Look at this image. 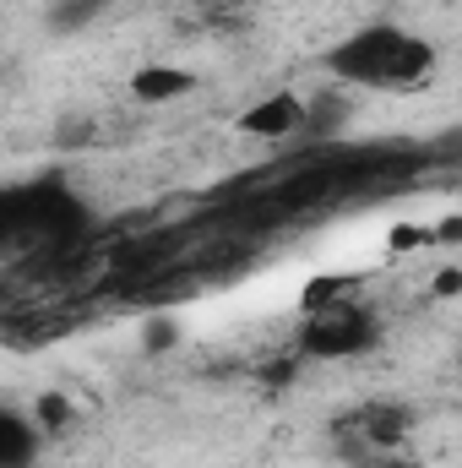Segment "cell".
Wrapping results in <instances>:
<instances>
[{
    "mask_svg": "<svg viewBox=\"0 0 462 468\" xmlns=\"http://www.w3.org/2000/svg\"><path fill=\"white\" fill-rule=\"evenodd\" d=\"M436 44L419 38L414 27H397V22H370V27H353L348 38H338L321 66L327 77H338L343 88H375V93H397V88H414L436 71Z\"/></svg>",
    "mask_w": 462,
    "mask_h": 468,
    "instance_id": "cell-1",
    "label": "cell"
},
{
    "mask_svg": "<svg viewBox=\"0 0 462 468\" xmlns=\"http://www.w3.org/2000/svg\"><path fill=\"white\" fill-rule=\"evenodd\" d=\"M375 344H381V322L359 300H338V305L305 311V322L294 333V349L305 354V359H359Z\"/></svg>",
    "mask_w": 462,
    "mask_h": 468,
    "instance_id": "cell-2",
    "label": "cell"
},
{
    "mask_svg": "<svg viewBox=\"0 0 462 468\" xmlns=\"http://www.w3.org/2000/svg\"><path fill=\"white\" fill-rule=\"evenodd\" d=\"M245 136H261V142H283V136H299L305 131V99L299 93H267L261 104H250L239 115Z\"/></svg>",
    "mask_w": 462,
    "mask_h": 468,
    "instance_id": "cell-3",
    "label": "cell"
},
{
    "mask_svg": "<svg viewBox=\"0 0 462 468\" xmlns=\"http://www.w3.org/2000/svg\"><path fill=\"white\" fill-rule=\"evenodd\" d=\"M185 93H196V77L185 66H136L131 71V99L136 104H174Z\"/></svg>",
    "mask_w": 462,
    "mask_h": 468,
    "instance_id": "cell-4",
    "label": "cell"
},
{
    "mask_svg": "<svg viewBox=\"0 0 462 468\" xmlns=\"http://www.w3.org/2000/svg\"><path fill=\"white\" fill-rule=\"evenodd\" d=\"M44 452V425H33L22 409L0 414V468H33Z\"/></svg>",
    "mask_w": 462,
    "mask_h": 468,
    "instance_id": "cell-5",
    "label": "cell"
},
{
    "mask_svg": "<svg viewBox=\"0 0 462 468\" xmlns=\"http://www.w3.org/2000/svg\"><path fill=\"white\" fill-rule=\"evenodd\" d=\"M104 11H110V0H49L44 27H49V33H82V27H93Z\"/></svg>",
    "mask_w": 462,
    "mask_h": 468,
    "instance_id": "cell-6",
    "label": "cell"
},
{
    "mask_svg": "<svg viewBox=\"0 0 462 468\" xmlns=\"http://www.w3.org/2000/svg\"><path fill=\"white\" fill-rule=\"evenodd\" d=\"M338 300H353V278H343V272H327L305 289V311H321V305H338Z\"/></svg>",
    "mask_w": 462,
    "mask_h": 468,
    "instance_id": "cell-7",
    "label": "cell"
},
{
    "mask_svg": "<svg viewBox=\"0 0 462 468\" xmlns=\"http://www.w3.org/2000/svg\"><path fill=\"white\" fill-rule=\"evenodd\" d=\"M174 344H180V322L174 316H147L142 322V349L147 354H169Z\"/></svg>",
    "mask_w": 462,
    "mask_h": 468,
    "instance_id": "cell-8",
    "label": "cell"
},
{
    "mask_svg": "<svg viewBox=\"0 0 462 468\" xmlns=\"http://www.w3.org/2000/svg\"><path fill=\"white\" fill-rule=\"evenodd\" d=\"M38 425H44V431H60V425H71V403H66L60 392H49V398L38 403Z\"/></svg>",
    "mask_w": 462,
    "mask_h": 468,
    "instance_id": "cell-9",
    "label": "cell"
},
{
    "mask_svg": "<svg viewBox=\"0 0 462 468\" xmlns=\"http://www.w3.org/2000/svg\"><path fill=\"white\" fill-rule=\"evenodd\" d=\"M425 245H462V213L441 218V224H430V229H425Z\"/></svg>",
    "mask_w": 462,
    "mask_h": 468,
    "instance_id": "cell-10",
    "label": "cell"
},
{
    "mask_svg": "<svg viewBox=\"0 0 462 468\" xmlns=\"http://www.w3.org/2000/svg\"><path fill=\"white\" fill-rule=\"evenodd\" d=\"M436 294H441V300L462 294V267H441V272H436Z\"/></svg>",
    "mask_w": 462,
    "mask_h": 468,
    "instance_id": "cell-11",
    "label": "cell"
},
{
    "mask_svg": "<svg viewBox=\"0 0 462 468\" xmlns=\"http://www.w3.org/2000/svg\"><path fill=\"white\" fill-rule=\"evenodd\" d=\"M71 142H93V120H66L60 125V147H71Z\"/></svg>",
    "mask_w": 462,
    "mask_h": 468,
    "instance_id": "cell-12",
    "label": "cell"
},
{
    "mask_svg": "<svg viewBox=\"0 0 462 468\" xmlns=\"http://www.w3.org/2000/svg\"><path fill=\"white\" fill-rule=\"evenodd\" d=\"M430 158H457V164H462V131H446V136L430 147Z\"/></svg>",
    "mask_w": 462,
    "mask_h": 468,
    "instance_id": "cell-13",
    "label": "cell"
},
{
    "mask_svg": "<svg viewBox=\"0 0 462 468\" xmlns=\"http://www.w3.org/2000/svg\"><path fill=\"white\" fill-rule=\"evenodd\" d=\"M392 245H397V250H414V245H425V229L403 224V229H392Z\"/></svg>",
    "mask_w": 462,
    "mask_h": 468,
    "instance_id": "cell-14",
    "label": "cell"
},
{
    "mask_svg": "<svg viewBox=\"0 0 462 468\" xmlns=\"http://www.w3.org/2000/svg\"><path fill=\"white\" fill-rule=\"evenodd\" d=\"M364 468H414L403 452H386V458H375V463H364Z\"/></svg>",
    "mask_w": 462,
    "mask_h": 468,
    "instance_id": "cell-15",
    "label": "cell"
}]
</instances>
